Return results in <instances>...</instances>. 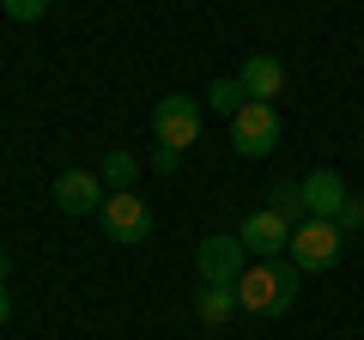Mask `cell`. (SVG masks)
Segmentation results:
<instances>
[{
	"label": "cell",
	"instance_id": "ba28073f",
	"mask_svg": "<svg viewBox=\"0 0 364 340\" xmlns=\"http://www.w3.org/2000/svg\"><path fill=\"white\" fill-rule=\"evenodd\" d=\"M237 85H243V97L249 104H273V97L286 92V61H279V55H249L243 67H237Z\"/></svg>",
	"mask_w": 364,
	"mask_h": 340
},
{
	"label": "cell",
	"instance_id": "ac0fdd59",
	"mask_svg": "<svg viewBox=\"0 0 364 340\" xmlns=\"http://www.w3.org/2000/svg\"><path fill=\"white\" fill-rule=\"evenodd\" d=\"M13 322V286H6V280H0V328Z\"/></svg>",
	"mask_w": 364,
	"mask_h": 340
},
{
	"label": "cell",
	"instance_id": "5bb4252c",
	"mask_svg": "<svg viewBox=\"0 0 364 340\" xmlns=\"http://www.w3.org/2000/svg\"><path fill=\"white\" fill-rule=\"evenodd\" d=\"M243 104H249V97H243L237 79H213V85H207V110H219V116H237Z\"/></svg>",
	"mask_w": 364,
	"mask_h": 340
},
{
	"label": "cell",
	"instance_id": "3957f363",
	"mask_svg": "<svg viewBox=\"0 0 364 340\" xmlns=\"http://www.w3.org/2000/svg\"><path fill=\"white\" fill-rule=\"evenodd\" d=\"M152 134L158 146H170V152H188V146L200 140V97L188 92H170L152 104Z\"/></svg>",
	"mask_w": 364,
	"mask_h": 340
},
{
	"label": "cell",
	"instance_id": "5b68a950",
	"mask_svg": "<svg viewBox=\"0 0 364 340\" xmlns=\"http://www.w3.org/2000/svg\"><path fill=\"white\" fill-rule=\"evenodd\" d=\"M97 225H104L109 243H146V237H152V207L128 188V195H109L104 207H97Z\"/></svg>",
	"mask_w": 364,
	"mask_h": 340
},
{
	"label": "cell",
	"instance_id": "9a60e30c",
	"mask_svg": "<svg viewBox=\"0 0 364 340\" xmlns=\"http://www.w3.org/2000/svg\"><path fill=\"white\" fill-rule=\"evenodd\" d=\"M6 6V18H18V25H37L43 13H49V0H0Z\"/></svg>",
	"mask_w": 364,
	"mask_h": 340
},
{
	"label": "cell",
	"instance_id": "30bf717a",
	"mask_svg": "<svg viewBox=\"0 0 364 340\" xmlns=\"http://www.w3.org/2000/svg\"><path fill=\"white\" fill-rule=\"evenodd\" d=\"M298 183H304V213L310 219H340V207L352 201V188L340 183V170H310Z\"/></svg>",
	"mask_w": 364,
	"mask_h": 340
},
{
	"label": "cell",
	"instance_id": "8fae6325",
	"mask_svg": "<svg viewBox=\"0 0 364 340\" xmlns=\"http://www.w3.org/2000/svg\"><path fill=\"white\" fill-rule=\"evenodd\" d=\"M237 310H243V304H237V286H200L195 292V322L200 328H225Z\"/></svg>",
	"mask_w": 364,
	"mask_h": 340
},
{
	"label": "cell",
	"instance_id": "6da1fadb",
	"mask_svg": "<svg viewBox=\"0 0 364 340\" xmlns=\"http://www.w3.org/2000/svg\"><path fill=\"white\" fill-rule=\"evenodd\" d=\"M298 267L291 262H249L243 280H237V304L249 316H286L291 298H298Z\"/></svg>",
	"mask_w": 364,
	"mask_h": 340
},
{
	"label": "cell",
	"instance_id": "d6986e66",
	"mask_svg": "<svg viewBox=\"0 0 364 340\" xmlns=\"http://www.w3.org/2000/svg\"><path fill=\"white\" fill-rule=\"evenodd\" d=\"M0 280H13V255L6 249H0Z\"/></svg>",
	"mask_w": 364,
	"mask_h": 340
},
{
	"label": "cell",
	"instance_id": "4fadbf2b",
	"mask_svg": "<svg viewBox=\"0 0 364 340\" xmlns=\"http://www.w3.org/2000/svg\"><path fill=\"white\" fill-rule=\"evenodd\" d=\"M267 195H273L267 207L279 213V219H286V225H304V219H310V213H304V183H298V176H286V183H273Z\"/></svg>",
	"mask_w": 364,
	"mask_h": 340
},
{
	"label": "cell",
	"instance_id": "7a4b0ae2",
	"mask_svg": "<svg viewBox=\"0 0 364 340\" xmlns=\"http://www.w3.org/2000/svg\"><path fill=\"white\" fill-rule=\"evenodd\" d=\"M340 243H346V231H340L334 219H304V225H291L286 262L298 267V274H328V267L340 262Z\"/></svg>",
	"mask_w": 364,
	"mask_h": 340
},
{
	"label": "cell",
	"instance_id": "9c48e42d",
	"mask_svg": "<svg viewBox=\"0 0 364 340\" xmlns=\"http://www.w3.org/2000/svg\"><path fill=\"white\" fill-rule=\"evenodd\" d=\"M55 201H61V213H97L109 201V188L97 170H61L55 176Z\"/></svg>",
	"mask_w": 364,
	"mask_h": 340
},
{
	"label": "cell",
	"instance_id": "7c38bea8",
	"mask_svg": "<svg viewBox=\"0 0 364 340\" xmlns=\"http://www.w3.org/2000/svg\"><path fill=\"white\" fill-rule=\"evenodd\" d=\"M97 176H104V188H109V195H128V188H134V176H140V158H134V152H122V146H109V152H104V170H97Z\"/></svg>",
	"mask_w": 364,
	"mask_h": 340
},
{
	"label": "cell",
	"instance_id": "e0dca14e",
	"mask_svg": "<svg viewBox=\"0 0 364 340\" xmlns=\"http://www.w3.org/2000/svg\"><path fill=\"white\" fill-rule=\"evenodd\" d=\"M176 164H182V152H170V146H158V152H152V170H158V176H170Z\"/></svg>",
	"mask_w": 364,
	"mask_h": 340
},
{
	"label": "cell",
	"instance_id": "52a82bcc",
	"mask_svg": "<svg viewBox=\"0 0 364 340\" xmlns=\"http://www.w3.org/2000/svg\"><path fill=\"white\" fill-rule=\"evenodd\" d=\"M237 243L249 249V262H279V249L291 243V225L279 219L273 207H255L243 225H237Z\"/></svg>",
	"mask_w": 364,
	"mask_h": 340
},
{
	"label": "cell",
	"instance_id": "2e32d148",
	"mask_svg": "<svg viewBox=\"0 0 364 340\" xmlns=\"http://www.w3.org/2000/svg\"><path fill=\"white\" fill-rule=\"evenodd\" d=\"M334 225H340V231H358V225H364V201L352 195L346 207H340V219H334Z\"/></svg>",
	"mask_w": 364,
	"mask_h": 340
},
{
	"label": "cell",
	"instance_id": "277c9868",
	"mask_svg": "<svg viewBox=\"0 0 364 340\" xmlns=\"http://www.w3.org/2000/svg\"><path fill=\"white\" fill-rule=\"evenodd\" d=\"M231 152L237 158H267L279 152V110L273 104H243L231 116Z\"/></svg>",
	"mask_w": 364,
	"mask_h": 340
},
{
	"label": "cell",
	"instance_id": "8992f818",
	"mask_svg": "<svg viewBox=\"0 0 364 340\" xmlns=\"http://www.w3.org/2000/svg\"><path fill=\"white\" fill-rule=\"evenodd\" d=\"M249 267V249L237 243V237H207V243L195 249V274L200 286H237Z\"/></svg>",
	"mask_w": 364,
	"mask_h": 340
}]
</instances>
